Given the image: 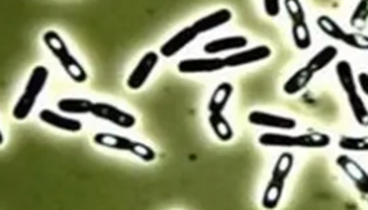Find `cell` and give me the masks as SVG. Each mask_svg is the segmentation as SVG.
Segmentation results:
<instances>
[{"label": "cell", "mask_w": 368, "mask_h": 210, "mask_svg": "<svg viewBox=\"0 0 368 210\" xmlns=\"http://www.w3.org/2000/svg\"><path fill=\"white\" fill-rule=\"evenodd\" d=\"M336 163L344 171V175L352 180L355 189L360 194L368 196V172L363 169V166L346 154L338 155Z\"/></svg>", "instance_id": "9"}, {"label": "cell", "mask_w": 368, "mask_h": 210, "mask_svg": "<svg viewBox=\"0 0 368 210\" xmlns=\"http://www.w3.org/2000/svg\"><path fill=\"white\" fill-rule=\"evenodd\" d=\"M159 61V57L156 51H149L144 57L141 58L139 65L134 67V70L131 71L126 86L131 89H139L145 83H146L150 74L153 73V70L156 69V64Z\"/></svg>", "instance_id": "10"}, {"label": "cell", "mask_w": 368, "mask_h": 210, "mask_svg": "<svg viewBox=\"0 0 368 210\" xmlns=\"http://www.w3.org/2000/svg\"><path fill=\"white\" fill-rule=\"evenodd\" d=\"M232 17H233V14H232V11H229V9H219V11L213 12L211 15H208V16L199 19L197 21L194 23L192 26L195 28V31L199 34H202V33L209 32V31L216 29V28L222 26V25L228 24L230 20H232Z\"/></svg>", "instance_id": "15"}, {"label": "cell", "mask_w": 368, "mask_h": 210, "mask_svg": "<svg viewBox=\"0 0 368 210\" xmlns=\"http://www.w3.org/2000/svg\"><path fill=\"white\" fill-rule=\"evenodd\" d=\"M338 146L344 151L368 153V136H360V137L342 136L338 141Z\"/></svg>", "instance_id": "24"}, {"label": "cell", "mask_w": 368, "mask_h": 210, "mask_svg": "<svg viewBox=\"0 0 368 210\" xmlns=\"http://www.w3.org/2000/svg\"><path fill=\"white\" fill-rule=\"evenodd\" d=\"M272 50L267 45H259L255 48L242 50L239 53H234L232 56L224 58L227 67H239V66L250 65L264 61L271 57Z\"/></svg>", "instance_id": "12"}, {"label": "cell", "mask_w": 368, "mask_h": 210, "mask_svg": "<svg viewBox=\"0 0 368 210\" xmlns=\"http://www.w3.org/2000/svg\"><path fill=\"white\" fill-rule=\"evenodd\" d=\"M263 7L267 16L277 17L282 11V3L280 0H263Z\"/></svg>", "instance_id": "27"}, {"label": "cell", "mask_w": 368, "mask_h": 210, "mask_svg": "<svg viewBox=\"0 0 368 210\" xmlns=\"http://www.w3.org/2000/svg\"><path fill=\"white\" fill-rule=\"evenodd\" d=\"M313 76H314V73L312 71L311 69L308 66H304L287 79L283 86V91L286 92L287 95H291V96L296 95L309 86Z\"/></svg>", "instance_id": "17"}, {"label": "cell", "mask_w": 368, "mask_h": 210, "mask_svg": "<svg viewBox=\"0 0 368 210\" xmlns=\"http://www.w3.org/2000/svg\"><path fill=\"white\" fill-rule=\"evenodd\" d=\"M94 142L96 145L108 147L112 150H120V151H128L136 155L144 162H153L156 158V154L151 147L141 144L137 141H131L129 138L117 136L112 133H98L94 136Z\"/></svg>", "instance_id": "6"}, {"label": "cell", "mask_w": 368, "mask_h": 210, "mask_svg": "<svg viewBox=\"0 0 368 210\" xmlns=\"http://www.w3.org/2000/svg\"><path fill=\"white\" fill-rule=\"evenodd\" d=\"M91 114L100 120L112 122L124 129H131L137 122L133 114L121 111L120 108L108 103H94Z\"/></svg>", "instance_id": "8"}, {"label": "cell", "mask_w": 368, "mask_h": 210, "mask_svg": "<svg viewBox=\"0 0 368 210\" xmlns=\"http://www.w3.org/2000/svg\"><path fill=\"white\" fill-rule=\"evenodd\" d=\"M58 109L64 114H91L92 112V106L94 103L87 99H73V97H67V99H61L58 101Z\"/></svg>", "instance_id": "21"}, {"label": "cell", "mask_w": 368, "mask_h": 210, "mask_svg": "<svg viewBox=\"0 0 368 210\" xmlns=\"http://www.w3.org/2000/svg\"><path fill=\"white\" fill-rule=\"evenodd\" d=\"M44 42H45V45L51 51V54L59 61V64L64 67L66 74L74 81L84 83V81H87L89 75L86 73L84 67L70 53V50L67 48L65 41L57 32L48 31V32L44 34Z\"/></svg>", "instance_id": "4"}, {"label": "cell", "mask_w": 368, "mask_h": 210, "mask_svg": "<svg viewBox=\"0 0 368 210\" xmlns=\"http://www.w3.org/2000/svg\"><path fill=\"white\" fill-rule=\"evenodd\" d=\"M233 86L228 81H222L217 89L213 91L211 100L208 103V111L209 114H221L224 112L225 106L229 103L230 97L233 95Z\"/></svg>", "instance_id": "19"}, {"label": "cell", "mask_w": 368, "mask_h": 210, "mask_svg": "<svg viewBox=\"0 0 368 210\" xmlns=\"http://www.w3.org/2000/svg\"><path fill=\"white\" fill-rule=\"evenodd\" d=\"M284 7L291 20V31L294 46L299 50H308L312 46V34L307 23V15L300 0H284Z\"/></svg>", "instance_id": "7"}, {"label": "cell", "mask_w": 368, "mask_h": 210, "mask_svg": "<svg viewBox=\"0 0 368 210\" xmlns=\"http://www.w3.org/2000/svg\"><path fill=\"white\" fill-rule=\"evenodd\" d=\"M336 73L338 81L341 84V87L344 89L347 101L350 105L352 116L355 119V121L359 124L360 126L368 128V108L363 97L358 91L357 86V79L354 75V69L352 64L346 59L338 61L336 65Z\"/></svg>", "instance_id": "1"}, {"label": "cell", "mask_w": 368, "mask_h": 210, "mask_svg": "<svg viewBox=\"0 0 368 210\" xmlns=\"http://www.w3.org/2000/svg\"><path fill=\"white\" fill-rule=\"evenodd\" d=\"M209 125L212 128L213 133L216 137L222 142H229L230 139L234 137V131L230 125L229 121L225 119V116L221 114H209Z\"/></svg>", "instance_id": "23"}, {"label": "cell", "mask_w": 368, "mask_h": 210, "mask_svg": "<svg viewBox=\"0 0 368 210\" xmlns=\"http://www.w3.org/2000/svg\"><path fill=\"white\" fill-rule=\"evenodd\" d=\"M39 116H40V120L42 122L48 124L50 126H54L57 129L71 131V133H76V131L82 130V122L79 121V120L61 116V114H56V112H53L50 109H44Z\"/></svg>", "instance_id": "16"}, {"label": "cell", "mask_w": 368, "mask_h": 210, "mask_svg": "<svg viewBox=\"0 0 368 210\" xmlns=\"http://www.w3.org/2000/svg\"><path fill=\"white\" fill-rule=\"evenodd\" d=\"M346 46H350L362 51H368V36L359 32H349L344 42Z\"/></svg>", "instance_id": "26"}, {"label": "cell", "mask_w": 368, "mask_h": 210, "mask_svg": "<svg viewBox=\"0 0 368 210\" xmlns=\"http://www.w3.org/2000/svg\"><path fill=\"white\" fill-rule=\"evenodd\" d=\"M249 44V40L244 36H230L224 37L219 40H213L204 45L205 53L209 54H217L222 51H230V50H238V49L245 48Z\"/></svg>", "instance_id": "18"}, {"label": "cell", "mask_w": 368, "mask_h": 210, "mask_svg": "<svg viewBox=\"0 0 368 210\" xmlns=\"http://www.w3.org/2000/svg\"><path fill=\"white\" fill-rule=\"evenodd\" d=\"M247 120L250 124L257 125V126H264V128H272V129L294 130L297 126V122L294 119L269 114V112H262V111L250 112Z\"/></svg>", "instance_id": "11"}, {"label": "cell", "mask_w": 368, "mask_h": 210, "mask_svg": "<svg viewBox=\"0 0 368 210\" xmlns=\"http://www.w3.org/2000/svg\"><path fill=\"white\" fill-rule=\"evenodd\" d=\"M317 25H319V31L324 33L325 36L333 39V40L339 41L342 44H344L346 37H347V33H349L346 32L333 17L327 16V15L319 16Z\"/></svg>", "instance_id": "22"}, {"label": "cell", "mask_w": 368, "mask_h": 210, "mask_svg": "<svg viewBox=\"0 0 368 210\" xmlns=\"http://www.w3.org/2000/svg\"><path fill=\"white\" fill-rule=\"evenodd\" d=\"M368 21V0H360L350 17V24L355 29H360Z\"/></svg>", "instance_id": "25"}, {"label": "cell", "mask_w": 368, "mask_h": 210, "mask_svg": "<svg viewBox=\"0 0 368 210\" xmlns=\"http://www.w3.org/2000/svg\"><path fill=\"white\" fill-rule=\"evenodd\" d=\"M197 36H199V33L195 31V28L192 25L186 26L175 36H172L170 40L166 41L159 49V53L166 58L174 57L175 54L179 53L181 49L186 48L189 44L195 40Z\"/></svg>", "instance_id": "14"}, {"label": "cell", "mask_w": 368, "mask_h": 210, "mask_svg": "<svg viewBox=\"0 0 368 210\" xmlns=\"http://www.w3.org/2000/svg\"><path fill=\"white\" fill-rule=\"evenodd\" d=\"M225 67L224 58H192L180 61L178 70L183 74L216 73Z\"/></svg>", "instance_id": "13"}, {"label": "cell", "mask_w": 368, "mask_h": 210, "mask_svg": "<svg viewBox=\"0 0 368 210\" xmlns=\"http://www.w3.org/2000/svg\"><path fill=\"white\" fill-rule=\"evenodd\" d=\"M337 56H338V49L333 45H327L325 48L321 49L316 56H313L307 66L313 73L317 74L321 70L327 69V66L336 59Z\"/></svg>", "instance_id": "20"}, {"label": "cell", "mask_w": 368, "mask_h": 210, "mask_svg": "<svg viewBox=\"0 0 368 210\" xmlns=\"http://www.w3.org/2000/svg\"><path fill=\"white\" fill-rule=\"evenodd\" d=\"M294 164V154L282 153L279 155L278 161L274 166V170L271 174L270 181L266 186V191L263 194L262 206L266 209H275L282 200V196L284 192L287 178L289 176Z\"/></svg>", "instance_id": "3"}, {"label": "cell", "mask_w": 368, "mask_h": 210, "mask_svg": "<svg viewBox=\"0 0 368 210\" xmlns=\"http://www.w3.org/2000/svg\"><path fill=\"white\" fill-rule=\"evenodd\" d=\"M358 84H359L362 92L368 97V73L362 71V73L358 75Z\"/></svg>", "instance_id": "28"}, {"label": "cell", "mask_w": 368, "mask_h": 210, "mask_svg": "<svg viewBox=\"0 0 368 210\" xmlns=\"http://www.w3.org/2000/svg\"><path fill=\"white\" fill-rule=\"evenodd\" d=\"M367 201H368V200H367Z\"/></svg>", "instance_id": "29"}, {"label": "cell", "mask_w": 368, "mask_h": 210, "mask_svg": "<svg viewBox=\"0 0 368 210\" xmlns=\"http://www.w3.org/2000/svg\"><path fill=\"white\" fill-rule=\"evenodd\" d=\"M258 142L269 147H300V149H324L332 145V137L322 131H309L291 136L282 133H264Z\"/></svg>", "instance_id": "2"}, {"label": "cell", "mask_w": 368, "mask_h": 210, "mask_svg": "<svg viewBox=\"0 0 368 210\" xmlns=\"http://www.w3.org/2000/svg\"><path fill=\"white\" fill-rule=\"evenodd\" d=\"M49 78V70L45 66H36L29 76V81L25 86L24 92L17 100L12 116L17 121H23L32 112L36 100L45 89V84Z\"/></svg>", "instance_id": "5"}]
</instances>
